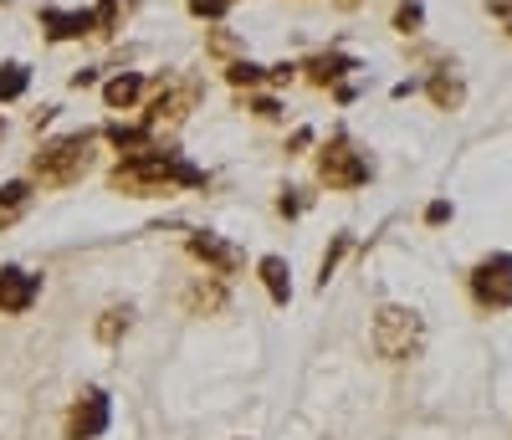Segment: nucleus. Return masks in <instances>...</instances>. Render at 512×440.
Instances as JSON below:
<instances>
[{
	"label": "nucleus",
	"instance_id": "nucleus-1",
	"mask_svg": "<svg viewBox=\"0 0 512 440\" xmlns=\"http://www.w3.org/2000/svg\"><path fill=\"white\" fill-rule=\"evenodd\" d=\"M108 190L113 195H169V190H205V169L190 164L180 149H144V154H123L108 169Z\"/></svg>",
	"mask_w": 512,
	"mask_h": 440
},
{
	"label": "nucleus",
	"instance_id": "nucleus-2",
	"mask_svg": "<svg viewBox=\"0 0 512 440\" xmlns=\"http://www.w3.org/2000/svg\"><path fill=\"white\" fill-rule=\"evenodd\" d=\"M93 144H98V128L47 139V144L31 154V185H41V190L82 185V180H88V169H93Z\"/></svg>",
	"mask_w": 512,
	"mask_h": 440
},
{
	"label": "nucleus",
	"instance_id": "nucleus-3",
	"mask_svg": "<svg viewBox=\"0 0 512 440\" xmlns=\"http://www.w3.org/2000/svg\"><path fill=\"white\" fill-rule=\"evenodd\" d=\"M369 343H374V354H379V359H390V364L420 359V348H425V323H420L415 307H405V302H384L379 313H374Z\"/></svg>",
	"mask_w": 512,
	"mask_h": 440
},
{
	"label": "nucleus",
	"instance_id": "nucleus-4",
	"mask_svg": "<svg viewBox=\"0 0 512 440\" xmlns=\"http://www.w3.org/2000/svg\"><path fill=\"white\" fill-rule=\"evenodd\" d=\"M313 169H318V185L323 190H338V195H349V190H364L369 180H374V164H369V154L338 128V134L313 154Z\"/></svg>",
	"mask_w": 512,
	"mask_h": 440
},
{
	"label": "nucleus",
	"instance_id": "nucleus-5",
	"mask_svg": "<svg viewBox=\"0 0 512 440\" xmlns=\"http://www.w3.org/2000/svg\"><path fill=\"white\" fill-rule=\"evenodd\" d=\"M466 292L482 313H507L512 307V251H492L466 272Z\"/></svg>",
	"mask_w": 512,
	"mask_h": 440
},
{
	"label": "nucleus",
	"instance_id": "nucleus-6",
	"mask_svg": "<svg viewBox=\"0 0 512 440\" xmlns=\"http://www.w3.org/2000/svg\"><path fill=\"white\" fill-rule=\"evenodd\" d=\"M200 98H205V87L195 82V77H175V82H164L159 93L149 98V108H144V123L154 128H175V123H185L195 108H200Z\"/></svg>",
	"mask_w": 512,
	"mask_h": 440
},
{
	"label": "nucleus",
	"instance_id": "nucleus-7",
	"mask_svg": "<svg viewBox=\"0 0 512 440\" xmlns=\"http://www.w3.org/2000/svg\"><path fill=\"white\" fill-rule=\"evenodd\" d=\"M185 251L200 261V267H205L210 277H236V272L246 267L241 246H231V241H226V236H216V231H190V236H185Z\"/></svg>",
	"mask_w": 512,
	"mask_h": 440
},
{
	"label": "nucleus",
	"instance_id": "nucleus-8",
	"mask_svg": "<svg viewBox=\"0 0 512 440\" xmlns=\"http://www.w3.org/2000/svg\"><path fill=\"white\" fill-rule=\"evenodd\" d=\"M113 425V400L103 389H82L67 410V440H98Z\"/></svg>",
	"mask_w": 512,
	"mask_h": 440
},
{
	"label": "nucleus",
	"instance_id": "nucleus-9",
	"mask_svg": "<svg viewBox=\"0 0 512 440\" xmlns=\"http://www.w3.org/2000/svg\"><path fill=\"white\" fill-rule=\"evenodd\" d=\"M41 302V277L26 272V267H0V313L6 318H21Z\"/></svg>",
	"mask_w": 512,
	"mask_h": 440
},
{
	"label": "nucleus",
	"instance_id": "nucleus-10",
	"mask_svg": "<svg viewBox=\"0 0 512 440\" xmlns=\"http://www.w3.org/2000/svg\"><path fill=\"white\" fill-rule=\"evenodd\" d=\"M41 31L47 41H82V36H98V21L93 11H62V6H41Z\"/></svg>",
	"mask_w": 512,
	"mask_h": 440
},
{
	"label": "nucleus",
	"instance_id": "nucleus-11",
	"mask_svg": "<svg viewBox=\"0 0 512 440\" xmlns=\"http://www.w3.org/2000/svg\"><path fill=\"white\" fill-rule=\"evenodd\" d=\"M297 72H303L313 87H338L349 72H359V57H349V52H338V47H333V52H313Z\"/></svg>",
	"mask_w": 512,
	"mask_h": 440
},
{
	"label": "nucleus",
	"instance_id": "nucleus-12",
	"mask_svg": "<svg viewBox=\"0 0 512 440\" xmlns=\"http://www.w3.org/2000/svg\"><path fill=\"white\" fill-rule=\"evenodd\" d=\"M256 277H262V287H267V297L277 302V307H287L292 302V267H287V256H256Z\"/></svg>",
	"mask_w": 512,
	"mask_h": 440
},
{
	"label": "nucleus",
	"instance_id": "nucleus-13",
	"mask_svg": "<svg viewBox=\"0 0 512 440\" xmlns=\"http://www.w3.org/2000/svg\"><path fill=\"white\" fill-rule=\"evenodd\" d=\"M103 139L113 144V154L123 159V154H144V149H154V128L139 118V123H108L103 128Z\"/></svg>",
	"mask_w": 512,
	"mask_h": 440
},
{
	"label": "nucleus",
	"instance_id": "nucleus-14",
	"mask_svg": "<svg viewBox=\"0 0 512 440\" xmlns=\"http://www.w3.org/2000/svg\"><path fill=\"white\" fill-rule=\"evenodd\" d=\"M144 87H149V77H144V72H113V77L103 82V103H108L113 113H118V108L128 113V108H134V103L144 98Z\"/></svg>",
	"mask_w": 512,
	"mask_h": 440
},
{
	"label": "nucleus",
	"instance_id": "nucleus-15",
	"mask_svg": "<svg viewBox=\"0 0 512 440\" xmlns=\"http://www.w3.org/2000/svg\"><path fill=\"white\" fill-rule=\"evenodd\" d=\"M420 87H425V98H431L441 113H456V108L466 103V87H461V77H451V72H431Z\"/></svg>",
	"mask_w": 512,
	"mask_h": 440
},
{
	"label": "nucleus",
	"instance_id": "nucleus-16",
	"mask_svg": "<svg viewBox=\"0 0 512 440\" xmlns=\"http://www.w3.org/2000/svg\"><path fill=\"white\" fill-rule=\"evenodd\" d=\"M134 6H139V0H98V6H93L98 36H118V31H123V21L134 16Z\"/></svg>",
	"mask_w": 512,
	"mask_h": 440
},
{
	"label": "nucleus",
	"instance_id": "nucleus-17",
	"mask_svg": "<svg viewBox=\"0 0 512 440\" xmlns=\"http://www.w3.org/2000/svg\"><path fill=\"white\" fill-rule=\"evenodd\" d=\"M128 328H134V307H128V302H123V307H103V318L93 323L98 343H108V348H113V343H118Z\"/></svg>",
	"mask_w": 512,
	"mask_h": 440
},
{
	"label": "nucleus",
	"instance_id": "nucleus-18",
	"mask_svg": "<svg viewBox=\"0 0 512 440\" xmlns=\"http://www.w3.org/2000/svg\"><path fill=\"white\" fill-rule=\"evenodd\" d=\"M31 195H36V185H31V180H11V185H0V226H11V220L31 205Z\"/></svg>",
	"mask_w": 512,
	"mask_h": 440
},
{
	"label": "nucleus",
	"instance_id": "nucleus-19",
	"mask_svg": "<svg viewBox=\"0 0 512 440\" xmlns=\"http://www.w3.org/2000/svg\"><path fill=\"white\" fill-rule=\"evenodd\" d=\"M221 72H226L231 87H246V93H256V87L267 82V67H262V62H251V57H231Z\"/></svg>",
	"mask_w": 512,
	"mask_h": 440
},
{
	"label": "nucleus",
	"instance_id": "nucleus-20",
	"mask_svg": "<svg viewBox=\"0 0 512 440\" xmlns=\"http://www.w3.org/2000/svg\"><path fill=\"white\" fill-rule=\"evenodd\" d=\"M349 246H354V236H349V231H338V236L328 241V251H323V261H318V287H323V292H328L333 272L344 267V256H349Z\"/></svg>",
	"mask_w": 512,
	"mask_h": 440
},
{
	"label": "nucleus",
	"instance_id": "nucleus-21",
	"mask_svg": "<svg viewBox=\"0 0 512 440\" xmlns=\"http://www.w3.org/2000/svg\"><path fill=\"white\" fill-rule=\"evenodd\" d=\"M31 87V67L26 62H0V103H16Z\"/></svg>",
	"mask_w": 512,
	"mask_h": 440
},
{
	"label": "nucleus",
	"instance_id": "nucleus-22",
	"mask_svg": "<svg viewBox=\"0 0 512 440\" xmlns=\"http://www.w3.org/2000/svg\"><path fill=\"white\" fill-rule=\"evenodd\" d=\"M185 302H190V313H221V307H226V287L221 282H195L185 292Z\"/></svg>",
	"mask_w": 512,
	"mask_h": 440
},
{
	"label": "nucleus",
	"instance_id": "nucleus-23",
	"mask_svg": "<svg viewBox=\"0 0 512 440\" xmlns=\"http://www.w3.org/2000/svg\"><path fill=\"white\" fill-rule=\"evenodd\" d=\"M395 31L400 36H420L425 31V6H420V0H400V6H395Z\"/></svg>",
	"mask_w": 512,
	"mask_h": 440
},
{
	"label": "nucleus",
	"instance_id": "nucleus-24",
	"mask_svg": "<svg viewBox=\"0 0 512 440\" xmlns=\"http://www.w3.org/2000/svg\"><path fill=\"white\" fill-rule=\"evenodd\" d=\"M246 113H251V118H262V123H282V118H287L282 103H277L272 93H246Z\"/></svg>",
	"mask_w": 512,
	"mask_h": 440
},
{
	"label": "nucleus",
	"instance_id": "nucleus-25",
	"mask_svg": "<svg viewBox=\"0 0 512 440\" xmlns=\"http://www.w3.org/2000/svg\"><path fill=\"white\" fill-rule=\"evenodd\" d=\"M231 6H236V0H185V11H190V16H200V21H216V26L226 21V11H231Z\"/></svg>",
	"mask_w": 512,
	"mask_h": 440
},
{
	"label": "nucleus",
	"instance_id": "nucleus-26",
	"mask_svg": "<svg viewBox=\"0 0 512 440\" xmlns=\"http://www.w3.org/2000/svg\"><path fill=\"white\" fill-rule=\"evenodd\" d=\"M205 52H210V57H226V62H231V57L241 52V41H236V36H231L226 26H216V31L205 36Z\"/></svg>",
	"mask_w": 512,
	"mask_h": 440
},
{
	"label": "nucleus",
	"instance_id": "nucleus-27",
	"mask_svg": "<svg viewBox=\"0 0 512 440\" xmlns=\"http://www.w3.org/2000/svg\"><path fill=\"white\" fill-rule=\"evenodd\" d=\"M303 210H308V195L287 185V190H282V200H277V215H287V220H297V215H303Z\"/></svg>",
	"mask_w": 512,
	"mask_h": 440
},
{
	"label": "nucleus",
	"instance_id": "nucleus-28",
	"mask_svg": "<svg viewBox=\"0 0 512 440\" xmlns=\"http://www.w3.org/2000/svg\"><path fill=\"white\" fill-rule=\"evenodd\" d=\"M451 215H456V205H451V200H431V205H425V226H446Z\"/></svg>",
	"mask_w": 512,
	"mask_h": 440
},
{
	"label": "nucleus",
	"instance_id": "nucleus-29",
	"mask_svg": "<svg viewBox=\"0 0 512 440\" xmlns=\"http://www.w3.org/2000/svg\"><path fill=\"white\" fill-rule=\"evenodd\" d=\"M292 77H297V62H272V67H267V82H272V87H287Z\"/></svg>",
	"mask_w": 512,
	"mask_h": 440
},
{
	"label": "nucleus",
	"instance_id": "nucleus-30",
	"mask_svg": "<svg viewBox=\"0 0 512 440\" xmlns=\"http://www.w3.org/2000/svg\"><path fill=\"white\" fill-rule=\"evenodd\" d=\"M313 144V128H297V134L287 139V154H297V149H308Z\"/></svg>",
	"mask_w": 512,
	"mask_h": 440
},
{
	"label": "nucleus",
	"instance_id": "nucleus-31",
	"mask_svg": "<svg viewBox=\"0 0 512 440\" xmlns=\"http://www.w3.org/2000/svg\"><path fill=\"white\" fill-rule=\"evenodd\" d=\"M333 98H338V103H354V98H359V82H338Z\"/></svg>",
	"mask_w": 512,
	"mask_h": 440
},
{
	"label": "nucleus",
	"instance_id": "nucleus-32",
	"mask_svg": "<svg viewBox=\"0 0 512 440\" xmlns=\"http://www.w3.org/2000/svg\"><path fill=\"white\" fill-rule=\"evenodd\" d=\"M93 82H98V67H77L72 72V87H93Z\"/></svg>",
	"mask_w": 512,
	"mask_h": 440
},
{
	"label": "nucleus",
	"instance_id": "nucleus-33",
	"mask_svg": "<svg viewBox=\"0 0 512 440\" xmlns=\"http://www.w3.org/2000/svg\"><path fill=\"white\" fill-rule=\"evenodd\" d=\"M338 6H359V0H338Z\"/></svg>",
	"mask_w": 512,
	"mask_h": 440
},
{
	"label": "nucleus",
	"instance_id": "nucleus-34",
	"mask_svg": "<svg viewBox=\"0 0 512 440\" xmlns=\"http://www.w3.org/2000/svg\"><path fill=\"white\" fill-rule=\"evenodd\" d=\"M0 139H6V123H0Z\"/></svg>",
	"mask_w": 512,
	"mask_h": 440
},
{
	"label": "nucleus",
	"instance_id": "nucleus-35",
	"mask_svg": "<svg viewBox=\"0 0 512 440\" xmlns=\"http://www.w3.org/2000/svg\"><path fill=\"white\" fill-rule=\"evenodd\" d=\"M507 36H512V21H507Z\"/></svg>",
	"mask_w": 512,
	"mask_h": 440
},
{
	"label": "nucleus",
	"instance_id": "nucleus-36",
	"mask_svg": "<svg viewBox=\"0 0 512 440\" xmlns=\"http://www.w3.org/2000/svg\"><path fill=\"white\" fill-rule=\"evenodd\" d=\"M507 6H512V0H507Z\"/></svg>",
	"mask_w": 512,
	"mask_h": 440
}]
</instances>
